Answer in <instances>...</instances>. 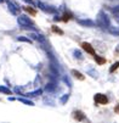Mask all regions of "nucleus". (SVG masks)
Returning <instances> with one entry per match:
<instances>
[{
  "label": "nucleus",
  "instance_id": "f257e3e1",
  "mask_svg": "<svg viewBox=\"0 0 119 123\" xmlns=\"http://www.w3.org/2000/svg\"><path fill=\"white\" fill-rule=\"evenodd\" d=\"M94 100L98 105H106V104H108V98L106 95H103V94H96L94 96Z\"/></svg>",
  "mask_w": 119,
  "mask_h": 123
},
{
  "label": "nucleus",
  "instance_id": "f03ea898",
  "mask_svg": "<svg viewBox=\"0 0 119 123\" xmlns=\"http://www.w3.org/2000/svg\"><path fill=\"white\" fill-rule=\"evenodd\" d=\"M81 48L84 49V51H86L88 54H90V55H92V56L96 55V54H95V49L92 48L91 44H89V43H86V42H84V43H81Z\"/></svg>",
  "mask_w": 119,
  "mask_h": 123
},
{
  "label": "nucleus",
  "instance_id": "7ed1b4c3",
  "mask_svg": "<svg viewBox=\"0 0 119 123\" xmlns=\"http://www.w3.org/2000/svg\"><path fill=\"white\" fill-rule=\"evenodd\" d=\"M72 116H73V118H74L75 121H78V122H84V121H85V117H86L81 111H78V110L74 111Z\"/></svg>",
  "mask_w": 119,
  "mask_h": 123
},
{
  "label": "nucleus",
  "instance_id": "20e7f679",
  "mask_svg": "<svg viewBox=\"0 0 119 123\" xmlns=\"http://www.w3.org/2000/svg\"><path fill=\"white\" fill-rule=\"evenodd\" d=\"M23 10H24L27 13H29L30 16H33V17L37 16V10H34V9L30 7V6H23Z\"/></svg>",
  "mask_w": 119,
  "mask_h": 123
},
{
  "label": "nucleus",
  "instance_id": "39448f33",
  "mask_svg": "<svg viewBox=\"0 0 119 123\" xmlns=\"http://www.w3.org/2000/svg\"><path fill=\"white\" fill-rule=\"evenodd\" d=\"M72 74H73L77 79H79V80H84V79H85V76L81 74L80 72H78L77 69H72Z\"/></svg>",
  "mask_w": 119,
  "mask_h": 123
},
{
  "label": "nucleus",
  "instance_id": "423d86ee",
  "mask_svg": "<svg viewBox=\"0 0 119 123\" xmlns=\"http://www.w3.org/2000/svg\"><path fill=\"white\" fill-rule=\"evenodd\" d=\"M73 18V15L72 13H69V12H64V15L61 17V21L62 22H68L69 20H72Z\"/></svg>",
  "mask_w": 119,
  "mask_h": 123
},
{
  "label": "nucleus",
  "instance_id": "0eeeda50",
  "mask_svg": "<svg viewBox=\"0 0 119 123\" xmlns=\"http://www.w3.org/2000/svg\"><path fill=\"white\" fill-rule=\"evenodd\" d=\"M94 59H95L96 63H98V65H105V63L107 62V60H106L105 57H101V56H97V55H95Z\"/></svg>",
  "mask_w": 119,
  "mask_h": 123
},
{
  "label": "nucleus",
  "instance_id": "6e6552de",
  "mask_svg": "<svg viewBox=\"0 0 119 123\" xmlns=\"http://www.w3.org/2000/svg\"><path fill=\"white\" fill-rule=\"evenodd\" d=\"M51 32H52L54 34H58V36H62V34H63V31H61L57 26H51Z\"/></svg>",
  "mask_w": 119,
  "mask_h": 123
},
{
  "label": "nucleus",
  "instance_id": "1a4fd4ad",
  "mask_svg": "<svg viewBox=\"0 0 119 123\" xmlns=\"http://www.w3.org/2000/svg\"><path fill=\"white\" fill-rule=\"evenodd\" d=\"M118 67H119V62H115V63H114V65H113V66L111 67V69H109V72H111V73H113V72H115Z\"/></svg>",
  "mask_w": 119,
  "mask_h": 123
},
{
  "label": "nucleus",
  "instance_id": "9d476101",
  "mask_svg": "<svg viewBox=\"0 0 119 123\" xmlns=\"http://www.w3.org/2000/svg\"><path fill=\"white\" fill-rule=\"evenodd\" d=\"M114 111H115V113H118V115H119V105H117V106L114 107Z\"/></svg>",
  "mask_w": 119,
  "mask_h": 123
}]
</instances>
